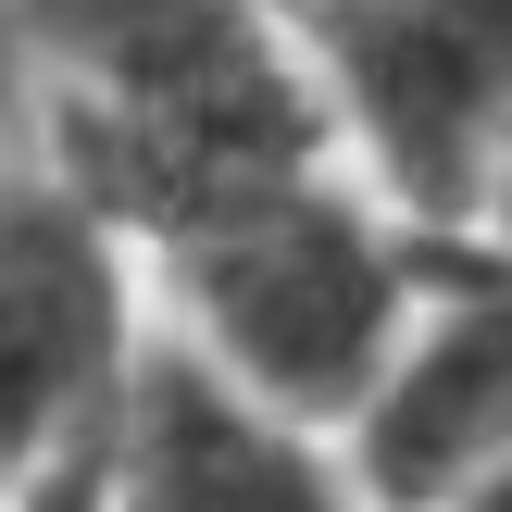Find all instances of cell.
Segmentation results:
<instances>
[{"mask_svg":"<svg viewBox=\"0 0 512 512\" xmlns=\"http://www.w3.org/2000/svg\"><path fill=\"white\" fill-rule=\"evenodd\" d=\"M338 163L463 250L512 163V0H288Z\"/></svg>","mask_w":512,"mask_h":512,"instance_id":"cell-2","label":"cell"},{"mask_svg":"<svg viewBox=\"0 0 512 512\" xmlns=\"http://www.w3.org/2000/svg\"><path fill=\"white\" fill-rule=\"evenodd\" d=\"M375 512H512V263L450 250L400 363L350 413Z\"/></svg>","mask_w":512,"mask_h":512,"instance_id":"cell-5","label":"cell"},{"mask_svg":"<svg viewBox=\"0 0 512 512\" xmlns=\"http://www.w3.org/2000/svg\"><path fill=\"white\" fill-rule=\"evenodd\" d=\"M438 263L450 250L425 225H400L350 163H313L163 225L150 238V325L175 350H200L225 388L350 438V413L413 338Z\"/></svg>","mask_w":512,"mask_h":512,"instance_id":"cell-1","label":"cell"},{"mask_svg":"<svg viewBox=\"0 0 512 512\" xmlns=\"http://www.w3.org/2000/svg\"><path fill=\"white\" fill-rule=\"evenodd\" d=\"M0 512H375V500L350 475V438L225 388L200 350L150 325L113 413Z\"/></svg>","mask_w":512,"mask_h":512,"instance_id":"cell-4","label":"cell"},{"mask_svg":"<svg viewBox=\"0 0 512 512\" xmlns=\"http://www.w3.org/2000/svg\"><path fill=\"white\" fill-rule=\"evenodd\" d=\"M150 250L63 163L0 175V500H25L138 375Z\"/></svg>","mask_w":512,"mask_h":512,"instance_id":"cell-3","label":"cell"}]
</instances>
